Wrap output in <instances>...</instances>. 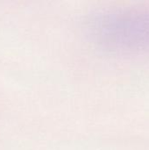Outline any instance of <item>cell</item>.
<instances>
[{"label":"cell","mask_w":149,"mask_h":150,"mask_svg":"<svg viewBox=\"0 0 149 150\" xmlns=\"http://www.w3.org/2000/svg\"><path fill=\"white\" fill-rule=\"evenodd\" d=\"M93 34L106 47L121 51L149 49V13L119 12L95 21Z\"/></svg>","instance_id":"obj_1"}]
</instances>
